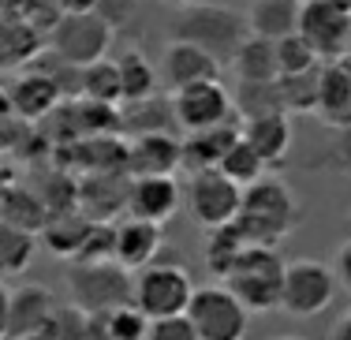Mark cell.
<instances>
[{"instance_id": "cell-26", "label": "cell", "mask_w": 351, "mask_h": 340, "mask_svg": "<svg viewBox=\"0 0 351 340\" xmlns=\"http://www.w3.org/2000/svg\"><path fill=\"white\" fill-rule=\"evenodd\" d=\"M0 221H8L12 228H23V232H34L38 236V232L45 228V221H49V206L34 187L8 184L4 195H0Z\"/></svg>"}, {"instance_id": "cell-20", "label": "cell", "mask_w": 351, "mask_h": 340, "mask_svg": "<svg viewBox=\"0 0 351 340\" xmlns=\"http://www.w3.org/2000/svg\"><path fill=\"white\" fill-rule=\"evenodd\" d=\"M180 172V138L176 135H138L128 138V176H176Z\"/></svg>"}, {"instance_id": "cell-23", "label": "cell", "mask_w": 351, "mask_h": 340, "mask_svg": "<svg viewBox=\"0 0 351 340\" xmlns=\"http://www.w3.org/2000/svg\"><path fill=\"white\" fill-rule=\"evenodd\" d=\"M299 8L303 0H250L247 30L265 41H284L299 30Z\"/></svg>"}, {"instance_id": "cell-36", "label": "cell", "mask_w": 351, "mask_h": 340, "mask_svg": "<svg viewBox=\"0 0 351 340\" xmlns=\"http://www.w3.org/2000/svg\"><path fill=\"white\" fill-rule=\"evenodd\" d=\"M49 337L53 340H94L90 337V314L79 311L75 303H60L49 321Z\"/></svg>"}, {"instance_id": "cell-33", "label": "cell", "mask_w": 351, "mask_h": 340, "mask_svg": "<svg viewBox=\"0 0 351 340\" xmlns=\"http://www.w3.org/2000/svg\"><path fill=\"white\" fill-rule=\"evenodd\" d=\"M317 82H322V68L303 71V75H280L277 79V94H280V109L288 116H306L317 109Z\"/></svg>"}, {"instance_id": "cell-45", "label": "cell", "mask_w": 351, "mask_h": 340, "mask_svg": "<svg viewBox=\"0 0 351 340\" xmlns=\"http://www.w3.org/2000/svg\"><path fill=\"white\" fill-rule=\"evenodd\" d=\"M8 112H12V105H8V90L0 86V116H8Z\"/></svg>"}, {"instance_id": "cell-18", "label": "cell", "mask_w": 351, "mask_h": 340, "mask_svg": "<svg viewBox=\"0 0 351 340\" xmlns=\"http://www.w3.org/2000/svg\"><path fill=\"white\" fill-rule=\"evenodd\" d=\"M8 90V105H12L15 116H23V120H41V116H49L60 105V86H56V79L49 75L45 68H27L19 71V75L12 79V86Z\"/></svg>"}, {"instance_id": "cell-32", "label": "cell", "mask_w": 351, "mask_h": 340, "mask_svg": "<svg viewBox=\"0 0 351 340\" xmlns=\"http://www.w3.org/2000/svg\"><path fill=\"white\" fill-rule=\"evenodd\" d=\"M34 254H38V236L34 232L12 228L8 221H0V280L27 273V265L34 262Z\"/></svg>"}, {"instance_id": "cell-28", "label": "cell", "mask_w": 351, "mask_h": 340, "mask_svg": "<svg viewBox=\"0 0 351 340\" xmlns=\"http://www.w3.org/2000/svg\"><path fill=\"white\" fill-rule=\"evenodd\" d=\"M232 71L239 82H277L280 68H277V41H265L250 34L239 53L232 56Z\"/></svg>"}, {"instance_id": "cell-25", "label": "cell", "mask_w": 351, "mask_h": 340, "mask_svg": "<svg viewBox=\"0 0 351 340\" xmlns=\"http://www.w3.org/2000/svg\"><path fill=\"white\" fill-rule=\"evenodd\" d=\"M120 127L131 138L138 135H176V112H172V97H146V101L123 105L120 109Z\"/></svg>"}, {"instance_id": "cell-39", "label": "cell", "mask_w": 351, "mask_h": 340, "mask_svg": "<svg viewBox=\"0 0 351 340\" xmlns=\"http://www.w3.org/2000/svg\"><path fill=\"white\" fill-rule=\"evenodd\" d=\"M332 277H337V284L351 292V239L337 247V254H332Z\"/></svg>"}, {"instance_id": "cell-8", "label": "cell", "mask_w": 351, "mask_h": 340, "mask_svg": "<svg viewBox=\"0 0 351 340\" xmlns=\"http://www.w3.org/2000/svg\"><path fill=\"white\" fill-rule=\"evenodd\" d=\"M337 277L332 265L317 258H295L284 265V288H280V311L291 318H317L337 300Z\"/></svg>"}, {"instance_id": "cell-42", "label": "cell", "mask_w": 351, "mask_h": 340, "mask_svg": "<svg viewBox=\"0 0 351 340\" xmlns=\"http://www.w3.org/2000/svg\"><path fill=\"white\" fill-rule=\"evenodd\" d=\"M329 340H351V311H344L337 321H332V333Z\"/></svg>"}, {"instance_id": "cell-14", "label": "cell", "mask_w": 351, "mask_h": 340, "mask_svg": "<svg viewBox=\"0 0 351 340\" xmlns=\"http://www.w3.org/2000/svg\"><path fill=\"white\" fill-rule=\"evenodd\" d=\"M128 172H90L79 180V213L94 225H112L116 213L128 210Z\"/></svg>"}, {"instance_id": "cell-21", "label": "cell", "mask_w": 351, "mask_h": 340, "mask_svg": "<svg viewBox=\"0 0 351 340\" xmlns=\"http://www.w3.org/2000/svg\"><path fill=\"white\" fill-rule=\"evenodd\" d=\"M314 116L325 123V127H332V131L351 127V71H348V60L322 64Z\"/></svg>"}, {"instance_id": "cell-5", "label": "cell", "mask_w": 351, "mask_h": 340, "mask_svg": "<svg viewBox=\"0 0 351 340\" xmlns=\"http://www.w3.org/2000/svg\"><path fill=\"white\" fill-rule=\"evenodd\" d=\"M64 280H68L71 303L79 311L101 314V311H112V306L131 303V280H135V273H128L116 262H71Z\"/></svg>"}, {"instance_id": "cell-50", "label": "cell", "mask_w": 351, "mask_h": 340, "mask_svg": "<svg viewBox=\"0 0 351 340\" xmlns=\"http://www.w3.org/2000/svg\"><path fill=\"white\" fill-rule=\"evenodd\" d=\"M277 340H303V337H277Z\"/></svg>"}, {"instance_id": "cell-37", "label": "cell", "mask_w": 351, "mask_h": 340, "mask_svg": "<svg viewBox=\"0 0 351 340\" xmlns=\"http://www.w3.org/2000/svg\"><path fill=\"white\" fill-rule=\"evenodd\" d=\"M94 15L105 23V27H112V34H116V30H123L138 15V0H97Z\"/></svg>"}, {"instance_id": "cell-17", "label": "cell", "mask_w": 351, "mask_h": 340, "mask_svg": "<svg viewBox=\"0 0 351 340\" xmlns=\"http://www.w3.org/2000/svg\"><path fill=\"white\" fill-rule=\"evenodd\" d=\"M165 247L161 225H149V221L128 217L120 225H112V262L123 265L128 273L146 269L157 258V251Z\"/></svg>"}, {"instance_id": "cell-2", "label": "cell", "mask_w": 351, "mask_h": 340, "mask_svg": "<svg viewBox=\"0 0 351 340\" xmlns=\"http://www.w3.org/2000/svg\"><path fill=\"white\" fill-rule=\"evenodd\" d=\"M191 295H195V280H191L187 265H183V254L169 251V247H161L157 258L146 269H138L135 280H131V303L149 321L187 314Z\"/></svg>"}, {"instance_id": "cell-29", "label": "cell", "mask_w": 351, "mask_h": 340, "mask_svg": "<svg viewBox=\"0 0 351 340\" xmlns=\"http://www.w3.org/2000/svg\"><path fill=\"white\" fill-rule=\"evenodd\" d=\"M146 333H149V318L135 303L90 314V337L94 340H146Z\"/></svg>"}, {"instance_id": "cell-4", "label": "cell", "mask_w": 351, "mask_h": 340, "mask_svg": "<svg viewBox=\"0 0 351 340\" xmlns=\"http://www.w3.org/2000/svg\"><path fill=\"white\" fill-rule=\"evenodd\" d=\"M284 262L277 247H243V254L221 280L250 314H265L280 306V288H284Z\"/></svg>"}, {"instance_id": "cell-15", "label": "cell", "mask_w": 351, "mask_h": 340, "mask_svg": "<svg viewBox=\"0 0 351 340\" xmlns=\"http://www.w3.org/2000/svg\"><path fill=\"white\" fill-rule=\"evenodd\" d=\"M180 206H183V187L176 184V176H138L128 187V217L165 225L180 213Z\"/></svg>"}, {"instance_id": "cell-48", "label": "cell", "mask_w": 351, "mask_h": 340, "mask_svg": "<svg viewBox=\"0 0 351 340\" xmlns=\"http://www.w3.org/2000/svg\"><path fill=\"white\" fill-rule=\"evenodd\" d=\"M344 228H348V239H351V213H348V221H344Z\"/></svg>"}, {"instance_id": "cell-1", "label": "cell", "mask_w": 351, "mask_h": 340, "mask_svg": "<svg viewBox=\"0 0 351 340\" xmlns=\"http://www.w3.org/2000/svg\"><path fill=\"white\" fill-rule=\"evenodd\" d=\"M299 221H303V206L280 176L269 172L258 184L243 187L236 228L247 239V247H277L280 239H288L299 228Z\"/></svg>"}, {"instance_id": "cell-7", "label": "cell", "mask_w": 351, "mask_h": 340, "mask_svg": "<svg viewBox=\"0 0 351 340\" xmlns=\"http://www.w3.org/2000/svg\"><path fill=\"white\" fill-rule=\"evenodd\" d=\"M183 206H187L191 221L206 232L236 225L239 206H243V187L232 184L221 169H206V172H195V176L187 180Z\"/></svg>"}, {"instance_id": "cell-9", "label": "cell", "mask_w": 351, "mask_h": 340, "mask_svg": "<svg viewBox=\"0 0 351 340\" xmlns=\"http://www.w3.org/2000/svg\"><path fill=\"white\" fill-rule=\"evenodd\" d=\"M295 34L314 49L322 64L348 60L351 56V12L332 4V0H303Z\"/></svg>"}, {"instance_id": "cell-38", "label": "cell", "mask_w": 351, "mask_h": 340, "mask_svg": "<svg viewBox=\"0 0 351 340\" xmlns=\"http://www.w3.org/2000/svg\"><path fill=\"white\" fill-rule=\"evenodd\" d=\"M146 340H198L195 326H191L187 314H176V318H157L149 321Z\"/></svg>"}, {"instance_id": "cell-22", "label": "cell", "mask_w": 351, "mask_h": 340, "mask_svg": "<svg viewBox=\"0 0 351 340\" xmlns=\"http://www.w3.org/2000/svg\"><path fill=\"white\" fill-rule=\"evenodd\" d=\"M45 45V34H38L30 23L0 15V71H23L38 64Z\"/></svg>"}, {"instance_id": "cell-12", "label": "cell", "mask_w": 351, "mask_h": 340, "mask_svg": "<svg viewBox=\"0 0 351 340\" xmlns=\"http://www.w3.org/2000/svg\"><path fill=\"white\" fill-rule=\"evenodd\" d=\"M224 64L213 60L206 49L191 45V41H176L169 38V45L161 49V60H157V75H161V86H169V94L183 86H195V82H213L221 79Z\"/></svg>"}, {"instance_id": "cell-43", "label": "cell", "mask_w": 351, "mask_h": 340, "mask_svg": "<svg viewBox=\"0 0 351 340\" xmlns=\"http://www.w3.org/2000/svg\"><path fill=\"white\" fill-rule=\"evenodd\" d=\"M8 295H12V288H4V280H0V340H8Z\"/></svg>"}, {"instance_id": "cell-49", "label": "cell", "mask_w": 351, "mask_h": 340, "mask_svg": "<svg viewBox=\"0 0 351 340\" xmlns=\"http://www.w3.org/2000/svg\"><path fill=\"white\" fill-rule=\"evenodd\" d=\"M8 184H12V180H0V195H4V187H8Z\"/></svg>"}, {"instance_id": "cell-52", "label": "cell", "mask_w": 351, "mask_h": 340, "mask_svg": "<svg viewBox=\"0 0 351 340\" xmlns=\"http://www.w3.org/2000/svg\"><path fill=\"white\" fill-rule=\"evenodd\" d=\"M348 71H351V56H348Z\"/></svg>"}, {"instance_id": "cell-34", "label": "cell", "mask_w": 351, "mask_h": 340, "mask_svg": "<svg viewBox=\"0 0 351 340\" xmlns=\"http://www.w3.org/2000/svg\"><path fill=\"white\" fill-rule=\"evenodd\" d=\"M221 172L232 180V184H239V187H250V184H258L262 176H269V165L262 161L254 150H250V143H243V135H239V143L232 146L228 154H224V161H221Z\"/></svg>"}, {"instance_id": "cell-16", "label": "cell", "mask_w": 351, "mask_h": 340, "mask_svg": "<svg viewBox=\"0 0 351 340\" xmlns=\"http://www.w3.org/2000/svg\"><path fill=\"white\" fill-rule=\"evenodd\" d=\"M56 306L60 303H56L53 288H45V284L12 288V295H8V340L45 333L49 321H53V314H56Z\"/></svg>"}, {"instance_id": "cell-51", "label": "cell", "mask_w": 351, "mask_h": 340, "mask_svg": "<svg viewBox=\"0 0 351 340\" xmlns=\"http://www.w3.org/2000/svg\"><path fill=\"white\" fill-rule=\"evenodd\" d=\"M0 15H4V0H0Z\"/></svg>"}, {"instance_id": "cell-27", "label": "cell", "mask_w": 351, "mask_h": 340, "mask_svg": "<svg viewBox=\"0 0 351 340\" xmlns=\"http://www.w3.org/2000/svg\"><path fill=\"white\" fill-rule=\"evenodd\" d=\"M116 71H120V86H123V105L146 101V97H154L157 86H161L157 64H149L142 49H123V53L116 56Z\"/></svg>"}, {"instance_id": "cell-11", "label": "cell", "mask_w": 351, "mask_h": 340, "mask_svg": "<svg viewBox=\"0 0 351 340\" xmlns=\"http://www.w3.org/2000/svg\"><path fill=\"white\" fill-rule=\"evenodd\" d=\"M172 97V112H176V127L183 135L191 131H206V127H217V123H228L236 120V101H232L228 86L221 79L213 82H195V86H183L176 90Z\"/></svg>"}, {"instance_id": "cell-35", "label": "cell", "mask_w": 351, "mask_h": 340, "mask_svg": "<svg viewBox=\"0 0 351 340\" xmlns=\"http://www.w3.org/2000/svg\"><path fill=\"white\" fill-rule=\"evenodd\" d=\"M277 68H280V75H303V71L322 68V60H317V53L303 38L291 34V38L277 41Z\"/></svg>"}, {"instance_id": "cell-13", "label": "cell", "mask_w": 351, "mask_h": 340, "mask_svg": "<svg viewBox=\"0 0 351 340\" xmlns=\"http://www.w3.org/2000/svg\"><path fill=\"white\" fill-rule=\"evenodd\" d=\"M239 131H243V116L228 123H217V127L206 131H191V135L180 138V169L183 172H206V169H221L224 154L239 143Z\"/></svg>"}, {"instance_id": "cell-46", "label": "cell", "mask_w": 351, "mask_h": 340, "mask_svg": "<svg viewBox=\"0 0 351 340\" xmlns=\"http://www.w3.org/2000/svg\"><path fill=\"white\" fill-rule=\"evenodd\" d=\"M23 340H53V337H49V329H45V333H34V337H23Z\"/></svg>"}, {"instance_id": "cell-6", "label": "cell", "mask_w": 351, "mask_h": 340, "mask_svg": "<svg viewBox=\"0 0 351 340\" xmlns=\"http://www.w3.org/2000/svg\"><path fill=\"white\" fill-rule=\"evenodd\" d=\"M187 318L195 326L198 340H243L250 326V311L221 280L195 288V295L187 303Z\"/></svg>"}, {"instance_id": "cell-19", "label": "cell", "mask_w": 351, "mask_h": 340, "mask_svg": "<svg viewBox=\"0 0 351 340\" xmlns=\"http://www.w3.org/2000/svg\"><path fill=\"white\" fill-rule=\"evenodd\" d=\"M243 143H250V150L262 157L269 169H280L291 154V143H295V127H291L288 112H262L243 120Z\"/></svg>"}, {"instance_id": "cell-10", "label": "cell", "mask_w": 351, "mask_h": 340, "mask_svg": "<svg viewBox=\"0 0 351 340\" xmlns=\"http://www.w3.org/2000/svg\"><path fill=\"white\" fill-rule=\"evenodd\" d=\"M49 45H53V56L71 68H86V64H97L108 56V45H112V27H105L94 12L82 15H60V23L49 34Z\"/></svg>"}, {"instance_id": "cell-31", "label": "cell", "mask_w": 351, "mask_h": 340, "mask_svg": "<svg viewBox=\"0 0 351 340\" xmlns=\"http://www.w3.org/2000/svg\"><path fill=\"white\" fill-rule=\"evenodd\" d=\"M247 239L239 236L236 225H224V228H210L202 239V258H206V269L213 273L217 280L228 277V269L236 265V258L243 254Z\"/></svg>"}, {"instance_id": "cell-30", "label": "cell", "mask_w": 351, "mask_h": 340, "mask_svg": "<svg viewBox=\"0 0 351 340\" xmlns=\"http://www.w3.org/2000/svg\"><path fill=\"white\" fill-rule=\"evenodd\" d=\"M79 97L82 101H97V105H112V109L123 105V86H120V71H116L112 56L86 64L79 71Z\"/></svg>"}, {"instance_id": "cell-3", "label": "cell", "mask_w": 351, "mask_h": 340, "mask_svg": "<svg viewBox=\"0 0 351 340\" xmlns=\"http://www.w3.org/2000/svg\"><path fill=\"white\" fill-rule=\"evenodd\" d=\"M172 38L206 49V53L221 64H232V56H236L239 45L250 38V30H247V15L206 0V4L183 8L180 19L172 23Z\"/></svg>"}, {"instance_id": "cell-47", "label": "cell", "mask_w": 351, "mask_h": 340, "mask_svg": "<svg viewBox=\"0 0 351 340\" xmlns=\"http://www.w3.org/2000/svg\"><path fill=\"white\" fill-rule=\"evenodd\" d=\"M332 4H340V8H348V12H351V0H332Z\"/></svg>"}, {"instance_id": "cell-40", "label": "cell", "mask_w": 351, "mask_h": 340, "mask_svg": "<svg viewBox=\"0 0 351 340\" xmlns=\"http://www.w3.org/2000/svg\"><path fill=\"white\" fill-rule=\"evenodd\" d=\"M332 165L351 172V127L340 131V143H337V150H332Z\"/></svg>"}, {"instance_id": "cell-44", "label": "cell", "mask_w": 351, "mask_h": 340, "mask_svg": "<svg viewBox=\"0 0 351 340\" xmlns=\"http://www.w3.org/2000/svg\"><path fill=\"white\" fill-rule=\"evenodd\" d=\"M165 4H172V8H180V12H183V8H195V4H206V0H165Z\"/></svg>"}, {"instance_id": "cell-24", "label": "cell", "mask_w": 351, "mask_h": 340, "mask_svg": "<svg viewBox=\"0 0 351 340\" xmlns=\"http://www.w3.org/2000/svg\"><path fill=\"white\" fill-rule=\"evenodd\" d=\"M90 228H94V221L82 217L79 210H60V213H49L45 228L38 232V239L45 243V251H53L56 258H68L75 262L82 251V243H86Z\"/></svg>"}, {"instance_id": "cell-41", "label": "cell", "mask_w": 351, "mask_h": 340, "mask_svg": "<svg viewBox=\"0 0 351 340\" xmlns=\"http://www.w3.org/2000/svg\"><path fill=\"white\" fill-rule=\"evenodd\" d=\"M60 8V15H82V12H94L97 0H53Z\"/></svg>"}]
</instances>
